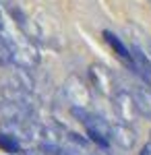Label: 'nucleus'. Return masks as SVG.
<instances>
[{"instance_id":"obj_1","label":"nucleus","mask_w":151,"mask_h":155,"mask_svg":"<svg viewBox=\"0 0 151 155\" xmlns=\"http://www.w3.org/2000/svg\"><path fill=\"white\" fill-rule=\"evenodd\" d=\"M112 106H114V114L120 122L124 124H133L137 116H141L139 110H137V104L133 99V93L126 91V89H118L114 97H112Z\"/></svg>"},{"instance_id":"obj_2","label":"nucleus","mask_w":151,"mask_h":155,"mask_svg":"<svg viewBox=\"0 0 151 155\" xmlns=\"http://www.w3.org/2000/svg\"><path fill=\"white\" fill-rule=\"evenodd\" d=\"M89 79H91L93 87L108 97H114V93L118 91L116 74L110 71V68L102 66V64H91L89 66Z\"/></svg>"},{"instance_id":"obj_3","label":"nucleus","mask_w":151,"mask_h":155,"mask_svg":"<svg viewBox=\"0 0 151 155\" xmlns=\"http://www.w3.org/2000/svg\"><path fill=\"white\" fill-rule=\"evenodd\" d=\"M0 95L2 99L11 101V104H17V106L25 107L29 112H35V97H33V91H27L19 85H12L11 81H2L0 83Z\"/></svg>"},{"instance_id":"obj_4","label":"nucleus","mask_w":151,"mask_h":155,"mask_svg":"<svg viewBox=\"0 0 151 155\" xmlns=\"http://www.w3.org/2000/svg\"><path fill=\"white\" fill-rule=\"evenodd\" d=\"M64 95L70 101V106L89 107V104H91V91H89L87 85L83 83L81 77H77V74H72V77L66 79V83H64Z\"/></svg>"},{"instance_id":"obj_5","label":"nucleus","mask_w":151,"mask_h":155,"mask_svg":"<svg viewBox=\"0 0 151 155\" xmlns=\"http://www.w3.org/2000/svg\"><path fill=\"white\" fill-rule=\"evenodd\" d=\"M112 143H116L122 149H133L137 143V132L130 128V124H112Z\"/></svg>"},{"instance_id":"obj_6","label":"nucleus","mask_w":151,"mask_h":155,"mask_svg":"<svg viewBox=\"0 0 151 155\" xmlns=\"http://www.w3.org/2000/svg\"><path fill=\"white\" fill-rule=\"evenodd\" d=\"M130 93H133V99H135V104H137L139 114L143 118L151 120V89L147 85H135V87L130 89Z\"/></svg>"},{"instance_id":"obj_7","label":"nucleus","mask_w":151,"mask_h":155,"mask_svg":"<svg viewBox=\"0 0 151 155\" xmlns=\"http://www.w3.org/2000/svg\"><path fill=\"white\" fill-rule=\"evenodd\" d=\"M104 37H106V41L110 44V48H112V50L118 54V56H120V58L124 60V64H130V62H133L130 50H128L126 46H124V44H122V41H120V39H118V37L112 33V31H104Z\"/></svg>"},{"instance_id":"obj_8","label":"nucleus","mask_w":151,"mask_h":155,"mask_svg":"<svg viewBox=\"0 0 151 155\" xmlns=\"http://www.w3.org/2000/svg\"><path fill=\"white\" fill-rule=\"evenodd\" d=\"M0 149H4L6 153H19L21 151V143L11 132H0Z\"/></svg>"},{"instance_id":"obj_9","label":"nucleus","mask_w":151,"mask_h":155,"mask_svg":"<svg viewBox=\"0 0 151 155\" xmlns=\"http://www.w3.org/2000/svg\"><path fill=\"white\" fill-rule=\"evenodd\" d=\"M141 155H151V145H145L143 151H141Z\"/></svg>"}]
</instances>
